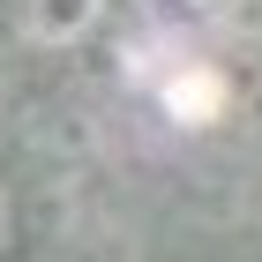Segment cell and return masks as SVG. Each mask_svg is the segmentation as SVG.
<instances>
[{"label":"cell","mask_w":262,"mask_h":262,"mask_svg":"<svg viewBox=\"0 0 262 262\" xmlns=\"http://www.w3.org/2000/svg\"><path fill=\"white\" fill-rule=\"evenodd\" d=\"M8 15H15V38L38 45V53H75L105 30L113 15V0H8Z\"/></svg>","instance_id":"cell-1"},{"label":"cell","mask_w":262,"mask_h":262,"mask_svg":"<svg viewBox=\"0 0 262 262\" xmlns=\"http://www.w3.org/2000/svg\"><path fill=\"white\" fill-rule=\"evenodd\" d=\"M8 240H15V195H8V180H0V255H8Z\"/></svg>","instance_id":"cell-2"}]
</instances>
